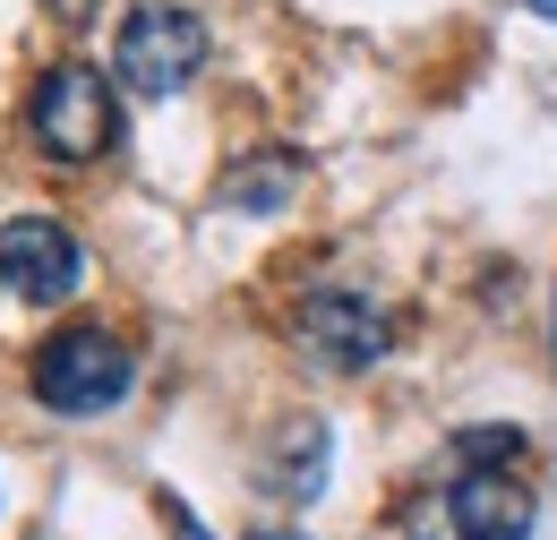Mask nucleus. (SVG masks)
I'll list each match as a JSON object with an SVG mask.
<instances>
[{"mask_svg": "<svg viewBox=\"0 0 557 540\" xmlns=\"http://www.w3.org/2000/svg\"><path fill=\"white\" fill-rule=\"evenodd\" d=\"M163 524H172V532H181V540H207V532H198V515H189L181 498H163Z\"/></svg>", "mask_w": 557, "mask_h": 540, "instance_id": "obj_10", "label": "nucleus"}, {"mask_svg": "<svg viewBox=\"0 0 557 540\" xmlns=\"http://www.w3.org/2000/svg\"><path fill=\"white\" fill-rule=\"evenodd\" d=\"M26 137L52 163H103L121 146V95L95 61H52L26 95Z\"/></svg>", "mask_w": 557, "mask_h": 540, "instance_id": "obj_1", "label": "nucleus"}, {"mask_svg": "<svg viewBox=\"0 0 557 540\" xmlns=\"http://www.w3.org/2000/svg\"><path fill=\"white\" fill-rule=\"evenodd\" d=\"M292 335H300L309 360H326L335 378H360V369H377V360H386L395 327H386V309H377L369 292H351V283H318V292L300 300Z\"/></svg>", "mask_w": 557, "mask_h": 540, "instance_id": "obj_4", "label": "nucleus"}, {"mask_svg": "<svg viewBox=\"0 0 557 540\" xmlns=\"http://www.w3.org/2000/svg\"><path fill=\"white\" fill-rule=\"evenodd\" d=\"M523 9H541V17H549V26H557V0H523Z\"/></svg>", "mask_w": 557, "mask_h": 540, "instance_id": "obj_13", "label": "nucleus"}, {"mask_svg": "<svg viewBox=\"0 0 557 540\" xmlns=\"http://www.w3.org/2000/svg\"><path fill=\"white\" fill-rule=\"evenodd\" d=\"M326 464H335V429L300 412V420H283L275 446H267V489L283 506H309V498H326Z\"/></svg>", "mask_w": 557, "mask_h": 540, "instance_id": "obj_7", "label": "nucleus"}, {"mask_svg": "<svg viewBox=\"0 0 557 540\" xmlns=\"http://www.w3.org/2000/svg\"><path fill=\"white\" fill-rule=\"evenodd\" d=\"M455 464H523V429H506V420L463 429V438H455Z\"/></svg>", "mask_w": 557, "mask_h": 540, "instance_id": "obj_9", "label": "nucleus"}, {"mask_svg": "<svg viewBox=\"0 0 557 540\" xmlns=\"http://www.w3.org/2000/svg\"><path fill=\"white\" fill-rule=\"evenodd\" d=\"M446 524H455V540H532L541 498L523 489V472H515V464H455Z\"/></svg>", "mask_w": 557, "mask_h": 540, "instance_id": "obj_5", "label": "nucleus"}, {"mask_svg": "<svg viewBox=\"0 0 557 540\" xmlns=\"http://www.w3.org/2000/svg\"><path fill=\"white\" fill-rule=\"evenodd\" d=\"M249 540H300V532H283V524H258V532H249Z\"/></svg>", "mask_w": 557, "mask_h": 540, "instance_id": "obj_12", "label": "nucleus"}, {"mask_svg": "<svg viewBox=\"0 0 557 540\" xmlns=\"http://www.w3.org/2000/svg\"><path fill=\"white\" fill-rule=\"evenodd\" d=\"M0 283H9L17 300H35V309L70 300L77 292V241L52 214H9V223H0Z\"/></svg>", "mask_w": 557, "mask_h": 540, "instance_id": "obj_6", "label": "nucleus"}, {"mask_svg": "<svg viewBox=\"0 0 557 540\" xmlns=\"http://www.w3.org/2000/svg\"><path fill=\"white\" fill-rule=\"evenodd\" d=\"M129 378H138L129 343L103 335V327H61V335L35 352V395H44L52 412H70V420L112 412L121 395H129Z\"/></svg>", "mask_w": 557, "mask_h": 540, "instance_id": "obj_3", "label": "nucleus"}, {"mask_svg": "<svg viewBox=\"0 0 557 540\" xmlns=\"http://www.w3.org/2000/svg\"><path fill=\"white\" fill-rule=\"evenodd\" d=\"M198 69H207V17H198V9H181V0L129 9L121 44H112V77H121L129 95L163 103V95H181Z\"/></svg>", "mask_w": 557, "mask_h": 540, "instance_id": "obj_2", "label": "nucleus"}, {"mask_svg": "<svg viewBox=\"0 0 557 540\" xmlns=\"http://www.w3.org/2000/svg\"><path fill=\"white\" fill-rule=\"evenodd\" d=\"M44 9H52L61 26H86V17H95V0H44Z\"/></svg>", "mask_w": 557, "mask_h": 540, "instance_id": "obj_11", "label": "nucleus"}, {"mask_svg": "<svg viewBox=\"0 0 557 540\" xmlns=\"http://www.w3.org/2000/svg\"><path fill=\"white\" fill-rule=\"evenodd\" d=\"M292 189H300V155H283V146H258L249 163L223 172V206L232 214H283Z\"/></svg>", "mask_w": 557, "mask_h": 540, "instance_id": "obj_8", "label": "nucleus"}]
</instances>
